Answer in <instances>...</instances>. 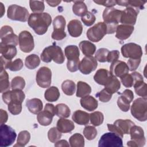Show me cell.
<instances>
[{
    "instance_id": "28",
    "label": "cell",
    "mask_w": 147,
    "mask_h": 147,
    "mask_svg": "<svg viewBox=\"0 0 147 147\" xmlns=\"http://www.w3.org/2000/svg\"><path fill=\"white\" fill-rule=\"evenodd\" d=\"M111 75L109 71L104 68H101L96 71L94 76V79L98 84L105 86Z\"/></svg>"
},
{
    "instance_id": "14",
    "label": "cell",
    "mask_w": 147,
    "mask_h": 147,
    "mask_svg": "<svg viewBox=\"0 0 147 147\" xmlns=\"http://www.w3.org/2000/svg\"><path fill=\"white\" fill-rule=\"evenodd\" d=\"M51 78L52 72L48 67H42L37 72L36 82L42 88H48L51 86Z\"/></svg>"
},
{
    "instance_id": "38",
    "label": "cell",
    "mask_w": 147,
    "mask_h": 147,
    "mask_svg": "<svg viewBox=\"0 0 147 147\" xmlns=\"http://www.w3.org/2000/svg\"><path fill=\"white\" fill-rule=\"evenodd\" d=\"M40 63L39 57L35 54L28 56L25 60V65L28 69H33L37 68Z\"/></svg>"
},
{
    "instance_id": "26",
    "label": "cell",
    "mask_w": 147,
    "mask_h": 147,
    "mask_svg": "<svg viewBox=\"0 0 147 147\" xmlns=\"http://www.w3.org/2000/svg\"><path fill=\"white\" fill-rule=\"evenodd\" d=\"M73 121L80 125H86L88 123L90 114L86 111L78 110L75 111L72 116Z\"/></svg>"
},
{
    "instance_id": "44",
    "label": "cell",
    "mask_w": 147,
    "mask_h": 147,
    "mask_svg": "<svg viewBox=\"0 0 147 147\" xmlns=\"http://www.w3.org/2000/svg\"><path fill=\"white\" fill-rule=\"evenodd\" d=\"M133 87L136 93L142 98H146L147 96V86L144 81L136 82Z\"/></svg>"
},
{
    "instance_id": "29",
    "label": "cell",
    "mask_w": 147,
    "mask_h": 147,
    "mask_svg": "<svg viewBox=\"0 0 147 147\" xmlns=\"http://www.w3.org/2000/svg\"><path fill=\"white\" fill-rule=\"evenodd\" d=\"M26 106L29 111L34 114H37L40 112L43 107L42 102L38 98H32L27 100Z\"/></svg>"
},
{
    "instance_id": "46",
    "label": "cell",
    "mask_w": 147,
    "mask_h": 147,
    "mask_svg": "<svg viewBox=\"0 0 147 147\" xmlns=\"http://www.w3.org/2000/svg\"><path fill=\"white\" fill-rule=\"evenodd\" d=\"M29 6L31 10L34 13H42L45 9L44 1H30Z\"/></svg>"
},
{
    "instance_id": "45",
    "label": "cell",
    "mask_w": 147,
    "mask_h": 147,
    "mask_svg": "<svg viewBox=\"0 0 147 147\" xmlns=\"http://www.w3.org/2000/svg\"><path fill=\"white\" fill-rule=\"evenodd\" d=\"M90 119L91 123L95 126L102 124L104 120V116L102 113L100 111H95L90 114Z\"/></svg>"
},
{
    "instance_id": "62",
    "label": "cell",
    "mask_w": 147,
    "mask_h": 147,
    "mask_svg": "<svg viewBox=\"0 0 147 147\" xmlns=\"http://www.w3.org/2000/svg\"><path fill=\"white\" fill-rule=\"evenodd\" d=\"M0 5H1V17H2L3 15V13L5 12V8L3 7V5L2 4V3L0 2Z\"/></svg>"
},
{
    "instance_id": "30",
    "label": "cell",
    "mask_w": 147,
    "mask_h": 147,
    "mask_svg": "<svg viewBox=\"0 0 147 147\" xmlns=\"http://www.w3.org/2000/svg\"><path fill=\"white\" fill-rule=\"evenodd\" d=\"M54 115L55 114L52 113L44 109L43 111H41L38 113L37 119L41 125L48 126L52 123Z\"/></svg>"
},
{
    "instance_id": "48",
    "label": "cell",
    "mask_w": 147,
    "mask_h": 147,
    "mask_svg": "<svg viewBox=\"0 0 147 147\" xmlns=\"http://www.w3.org/2000/svg\"><path fill=\"white\" fill-rule=\"evenodd\" d=\"M61 137V133L57 129V127H53L51 128L48 132V138L51 142H56Z\"/></svg>"
},
{
    "instance_id": "20",
    "label": "cell",
    "mask_w": 147,
    "mask_h": 147,
    "mask_svg": "<svg viewBox=\"0 0 147 147\" xmlns=\"http://www.w3.org/2000/svg\"><path fill=\"white\" fill-rule=\"evenodd\" d=\"M129 68L127 64L122 61L116 60L111 63L110 66V74L116 77H121L129 72Z\"/></svg>"
},
{
    "instance_id": "16",
    "label": "cell",
    "mask_w": 147,
    "mask_h": 147,
    "mask_svg": "<svg viewBox=\"0 0 147 147\" xmlns=\"http://www.w3.org/2000/svg\"><path fill=\"white\" fill-rule=\"evenodd\" d=\"M97 66V60L94 57L92 56H85L79 63V69L83 74L88 75L95 71Z\"/></svg>"
},
{
    "instance_id": "32",
    "label": "cell",
    "mask_w": 147,
    "mask_h": 147,
    "mask_svg": "<svg viewBox=\"0 0 147 147\" xmlns=\"http://www.w3.org/2000/svg\"><path fill=\"white\" fill-rule=\"evenodd\" d=\"M79 46L82 53L86 56H92L96 51L95 45L91 42L87 40L81 41L79 43Z\"/></svg>"
},
{
    "instance_id": "6",
    "label": "cell",
    "mask_w": 147,
    "mask_h": 147,
    "mask_svg": "<svg viewBox=\"0 0 147 147\" xmlns=\"http://www.w3.org/2000/svg\"><path fill=\"white\" fill-rule=\"evenodd\" d=\"M131 140L127 141V145L131 147H141L144 146L146 142L144 131L140 126L133 125L129 130Z\"/></svg>"
},
{
    "instance_id": "22",
    "label": "cell",
    "mask_w": 147,
    "mask_h": 147,
    "mask_svg": "<svg viewBox=\"0 0 147 147\" xmlns=\"http://www.w3.org/2000/svg\"><path fill=\"white\" fill-rule=\"evenodd\" d=\"M134 30V26L121 24L117 26L115 37L120 40H124L128 38Z\"/></svg>"
},
{
    "instance_id": "12",
    "label": "cell",
    "mask_w": 147,
    "mask_h": 147,
    "mask_svg": "<svg viewBox=\"0 0 147 147\" xmlns=\"http://www.w3.org/2000/svg\"><path fill=\"white\" fill-rule=\"evenodd\" d=\"M19 46L21 51L25 53L31 52L34 47L33 37L32 34L26 30L22 31L18 36Z\"/></svg>"
},
{
    "instance_id": "50",
    "label": "cell",
    "mask_w": 147,
    "mask_h": 147,
    "mask_svg": "<svg viewBox=\"0 0 147 147\" xmlns=\"http://www.w3.org/2000/svg\"><path fill=\"white\" fill-rule=\"evenodd\" d=\"M109 52L110 51L106 48H99L95 53V58L100 63L106 62L107 61V57Z\"/></svg>"
},
{
    "instance_id": "60",
    "label": "cell",
    "mask_w": 147,
    "mask_h": 147,
    "mask_svg": "<svg viewBox=\"0 0 147 147\" xmlns=\"http://www.w3.org/2000/svg\"><path fill=\"white\" fill-rule=\"evenodd\" d=\"M69 145L68 142L65 140H61L60 141H57L55 144V146H69Z\"/></svg>"
},
{
    "instance_id": "56",
    "label": "cell",
    "mask_w": 147,
    "mask_h": 147,
    "mask_svg": "<svg viewBox=\"0 0 147 147\" xmlns=\"http://www.w3.org/2000/svg\"><path fill=\"white\" fill-rule=\"evenodd\" d=\"M119 57V52L118 50H113L109 52L107 61L109 63H113L114 61L118 60Z\"/></svg>"
},
{
    "instance_id": "7",
    "label": "cell",
    "mask_w": 147,
    "mask_h": 147,
    "mask_svg": "<svg viewBox=\"0 0 147 147\" xmlns=\"http://www.w3.org/2000/svg\"><path fill=\"white\" fill-rule=\"evenodd\" d=\"M7 16L11 20L26 22L28 20L29 13L25 7L14 4L8 7Z\"/></svg>"
},
{
    "instance_id": "17",
    "label": "cell",
    "mask_w": 147,
    "mask_h": 147,
    "mask_svg": "<svg viewBox=\"0 0 147 147\" xmlns=\"http://www.w3.org/2000/svg\"><path fill=\"white\" fill-rule=\"evenodd\" d=\"M134 98V94L131 90L126 89L124 90L117 100L118 107L124 112L127 111L130 109V104Z\"/></svg>"
},
{
    "instance_id": "58",
    "label": "cell",
    "mask_w": 147,
    "mask_h": 147,
    "mask_svg": "<svg viewBox=\"0 0 147 147\" xmlns=\"http://www.w3.org/2000/svg\"><path fill=\"white\" fill-rule=\"evenodd\" d=\"M66 37V33L64 32L53 31L52 33V38L55 40H61Z\"/></svg>"
},
{
    "instance_id": "13",
    "label": "cell",
    "mask_w": 147,
    "mask_h": 147,
    "mask_svg": "<svg viewBox=\"0 0 147 147\" xmlns=\"http://www.w3.org/2000/svg\"><path fill=\"white\" fill-rule=\"evenodd\" d=\"M1 42L5 44L16 46L19 43L18 36L14 33L12 28L8 25L3 26L0 30Z\"/></svg>"
},
{
    "instance_id": "53",
    "label": "cell",
    "mask_w": 147,
    "mask_h": 147,
    "mask_svg": "<svg viewBox=\"0 0 147 147\" xmlns=\"http://www.w3.org/2000/svg\"><path fill=\"white\" fill-rule=\"evenodd\" d=\"M122 84L127 88L131 87L134 84V80L131 74H126L120 77Z\"/></svg>"
},
{
    "instance_id": "23",
    "label": "cell",
    "mask_w": 147,
    "mask_h": 147,
    "mask_svg": "<svg viewBox=\"0 0 147 147\" xmlns=\"http://www.w3.org/2000/svg\"><path fill=\"white\" fill-rule=\"evenodd\" d=\"M67 28L69 35L73 37H79L83 32L82 24L78 20L70 21L67 25Z\"/></svg>"
},
{
    "instance_id": "51",
    "label": "cell",
    "mask_w": 147,
    "mask_h": 147,
    "mask_svg": "<svg viewBox=\"0 0 147 147\" xmlns=\"http://www.w3.org/2000/svg\"><path fill=\"white\" fill-rule=\"evenodd\" d=\"M8 110L13 115H18L21 112L22 103L19 102H11L8 104Z\"/></svg>"
},
{
    "instance_id": "59",
    "label": "cell",
    "mask_w": 147,
    "mask_h": 147,
    "mask_svg": "<svg viewBox=\"0 0 147 147\" xmlns=\"http://www.w3.org/2000/svg\"><path fill=\"white\" fill-rule=\"evenodd\" d=\"M0 114H1V125L5 123L8 119V115L6 111L3 109L0 110Z\"/></svg>"
},
{
    "instance_id": "5",
    "label": "cell",
    "mask_w": 147,
    "mask_h": 147,
    "mask_svg": "<svg viewBox=\"0 0 147 147\" xmlns=\"http://www.w3.org/2000/svg\"><path fill=\"white\" fill-rule=\"evenodd\" d=\"M134 123L130 119H117L113 124H107L108 130L117 134L121 138H123V134H129V130Z\"/></svg>"
},
{
    "instance_id": "37",
    "label": "cell",
    "mask_w": 147,
    "mask_h": 147,
    "mask_svg": "<svg viewBox=\"0 0 147 147\" xmlns=\"http://www.w3.org/2000/svg\"><path fill=\"white\" fill-rule=\"evenodd\" d=\"M0 87L1 92H5L10 89L9 75L5 69H1L0 73Z\"/></svg>"
},
{
    "instance_id": "43",
    "label": "cell",
    "mask_w": 147,
    "mask_h": 147,
    "mask_svg": "<svg viewBox=\"0 0 147 147\" xmlns=\"http://www.w3.org/2000/svg\"><path fill=\"white\" fill-rule=\"evenodd\" d=\"M66 21L63 16H56L53 21V31L64 32Z\"/></svg>"
},
{
    "instance_id": "4",
    "label": "cell",
    "mask_w": 147,
    "mask_h": 147,
    "mask_svg": "<svg viewBox=\"0 0 147 147\" xmlns=\"http://www.w3.org/2000/svg\"><path fill=\"white\" fill-rule=\"evenodd\" d=\"M131 113L133 117L140 121L147 119V99L138 98L133 101L131 106Z\"/></svg>"
},
{
    "instance_id": "8",
    "label": "cell",
    "mask_w": 147,
    "mask_h": 147,
    "mask_svg": "<svg viewBox=\"0 0 147 147\" xmlns=\"http://www.w3.org/2000/svg\"><path fill=\"white\" fill-rule=\"evenodd\" d=\"M17 134L15 130L10 126L1 124L0 126V146L6 147L11 145L14 141Z\"/></svg>"
},
{
    "instance_id": "52",
    "label": "cell",
    "mask_w": 147,
    "mask_h": 147,
    "mask_svg": "<svg viewBox=\"0 0 147 147\" xmlns=\"http://www.w3.org/2000/svg\"><path fill=\"white\" fill-rule=\"evenodd\" d=\"M81 20L85 25L90 26L95 22L96 17L92 13L88 11L83 17H82Z\"/></svg>"
},
{
    "instance_id": "42",
    "label": "cell",
    "mask_w": 147,
    "mask_h": 147,
    "mask_svg": "<svg viewBox=\"0 0 147 147\" xmlns=\"http://www.w3.org/2000/svg\"><path fill=\"white\" fill-rule=\"evenodd\" d=\"M30 134L27 130H23L20 132L18 136L17 144L14 146H25L29 141Z\"/></svg>"
},
{
    "instance_id": "35",
    "label": "cell",
    "mask_w": 147,
    "mask_h": 147,
    "mask_svg": "<svg viewBox=\"0 0 147 147\" xmlns=\"http://www.w3.org/2000/svg\"><path fill=\"white\" fill-rule=\"evenodd\" d=\"M91 92V88L87 83L79 81L77 83L76 96L83 98L84 96L89 95Z\"/></svg>"
},
{
    "instance_id": "36",
    "label": "cell",
    "mask_w": 147,
    "mask_h": 147,
    "mask_svg": "<svg viewBox=\"0 0 147 147\" xmlns=\"http://www.w3.org/2000/svg\"><path fill=\"white\" fill-rule=\"evenodd\" d=\"M44 97L48 102H53L57 100L60 97V92L59 89L55 86H51L49 87L45 91Z\"/></svg>"
},
{
    "instance_id": "10",
    "label": "cell",
    "mask_w": 147,
    "mask_h": 147,
    "mask_svg": "<svg viewBox=\"0 0 147 147\" xmlns=\"http://www.w3.org/2000/svg\"><path fill=\"white\" fill-rule=\"evenodd\" d=\"M123 146L122 138L114 133H106L102 135L99 141V147L119 146Z\"/></svg>"
},
{
    "instance_id": "24",
    "label": "cell",
    "mask_w": 147,
    "mask_h": 147,
    "mask_svg": "<svg viewBox=\"0 0 147 147\" xmlns=\"http://www.w3.org/2000/svg\"><path fill=\"white\" fill-rule=\"evenodd\" d=\"M0 53L5 59L11 60L17 54V49L14 45L5 44L1 42L0 44Z\"/></svg>"
},
{
    "instance_id": "41",
    "label": "cell",
    "mask_w": 147,
    "mask_h": 147,
    "mask_svg": "<svg viewBox=\"0 0 147 147\" xmlns=\"http://www.w3.org/2000/svg\"><path fill=\"white\" fill-rule=\"evenodd\" d=\"M69 145L71 147H83L84 139L83 136L79 133H75L69 139Z\"/></svg>"
},
{
    "instance_id": "21",
    "label": "cell",
    "mask_w": 147,
    "mask_h": 147,
    "mask_svg": "<svg viewBox=\"0 0 147 147\" xmlns=\"http://www.w3.org/2000/svg\"><path fill=\"white\" fill-rule=\"evenodd\" d=\"M1 69H9L11 71H18L22 69L24 64L21 59H17L13 61L11 60L5 59L3 56H1Z\"/></svg>"
},
{
    "instance_id": "27",
    "label": "cell",
    "mask_w": 147,
    "mask_h": 147,
    "mask_svg": "<svg viewBox=\"0 0 147 147\" xmlns=\"http://www.w3.org/2000/svg\"><path fill=\"white\" fill-rule=\"evenodd\" d=\"M56 127L61 133H66L72 131L75 128V125L72 121L61 118L57 122Z\"/></svg>"
},
{
    "instance_id": "11",
    "label": "cell",
    "mask_w": 147,
    "mask_h": 147,
    "mask_svg": "<svg viewBox=\"0 0 147 147\" xmlns=\"http://www.w3.org/2000/svg\"><path fill=\"white\" fill-rule=\"evenodd\" d=\"M121 53L124 57L129 59H141L142 56V51L141 46L133 42L123 45L121 47Z\"/></svg>"
},
{
    "instance_id": "61",
    "label": "cell",
    "mask_w": 147,
    "mask_h": 147,
    "mask_svg": "<svg viewBox=\"0 0 147 147\" xmlns=\"http://www.w3.org/2000/svg\"><path fill=\"white\" fill-rule=\"evenodd\" d=\"M47 3L52 7H55L57 6L61 3V1H47Z\"/></svg>"
},
{
    "instance_id": "3",
    "label": "cell",
    "mask_w": 147,
    "mask_h": 147,
    "mask_svg": "<svg viewBox=\"0 0 147 147\" xmlns=\"http://www.w3.org/2000/svg\"><path fill=\"white\" fill-rule=\"evenodd\" d=\"M64 52L68 60L67 63L68 70L71 72H76L79 69L80 63V52L78 47L76 45H68L65 48Z\"/></svg>"
},
{
    "instance_id": "57",
    "label": "cell",
    "mask_w": 147,
    "mask_h": 147,
    "mask_svg": "<svg viewBox=\"0 0 147 147\" xmlns=\"http://www.w3.org/2000/svg\"><path fill=\"white\" fill-rule=\"evenodd\" d=\"M94 2L98 5L106 6V7H112L117 4L115 1H94Z\"/></svg>"
},
{
    "instance_id": "25",
    "label": "cell",
    "mask_w": 147,
    "mask_h": 147,
    "mask_svg": "<svg viewBox=\"0 0 147 147\" xmlns=\"http://www.w3.org/2000/svg\"><path fill=\"white\" fill-rule=\"evenodd\" d=\"M80 102L82 107L89 111L95 110L98 106L97 100L90 95H87L82 98Z\"/></svg>"
},
{
    "instance_id": "1",
    "label": "cell",
    "mask_w": 147,
    "mask_h": 147,
    "mask_svg": "<svg viewBox=\"0 0 147 147\" xmlns=\"http://www.w3.org/2000/svg\"><path fill=\"white\" fill-rule=\"evenodd\" d=\"M52 22V18L48 13H32L28 18L29 26L38 35L45 34Z\"/></svg>"
},
{
    "instance_id": "54",
    "label": "cell",
    "mask_w": 147,
    "mask_h": 147,
    "mask_svg": "<svg viewBox=\"0 0 147 147\" xmlns=\"http://www.w3.org/2000/svg\"><path fill=\"white\" fill-rule=\"evenodd\" d=\"M96 96L101 102H107L111 99L112 94L109 92L105 88H103L98 93H97L96 94Z\"/></svg>"
},
{
    "instance_id": "49",
    "label": "cell",
    "mask_w": 147,
    "mask_h": 147,
    "mask_svg": "<svg viewBox=\"0 0 147 147\" xmlns=\"http://www.w3.org/2000/svg\"><path fill=\"white\" fill-rule=\"evenodd\" d=\"M83 134L88 140H94L97 135V130L96 128L92 126H87L84 128Z\"/></svg>"
},
{
    "instance_id": "2",
    "label": "cell",
    "mask_w": 147,
    "mask_h": 147,
    "mask_svg": "<svg viewBox=\"0 0 147 147\" xmlns=\"http://www.w3.org/2000/svg\"><path fill=\"white\" fill-rule=\"evenodd\" d=\"M41 59L45 63H49L53 60L57 64H62L64 61L65 57L61 48L53 45L44 48L41 54Z\"/></svg>"
},
{
    "instance_id": "47",
    "label": "cell",
    "mask_w": 147,
    "mask_h": 147,
    "mask_svg": "<svg viewBox=\"0 0 147 147\" xmlns=\"http://www.w3.org/2000/svg\"><path fill=\"white\" fill-rule=\"evenodd\" d=\"M25 86V81L21 76L14 78L11 82V88L12 90H21L24 88Z\"/></svg>"
},
{
    "instance_id": "15",
    "label": "cell",
    "mask_w": 147,
    "mask_h": 147,
    "mask_svg": "<svg viewBox=\"0 0 147 147\" xmlns=\"http://www.w3.org/2000/svg\"><path fill=\"white\" fill-rule=\"evenodd\" d=\"M122 10H118L114 7H106L102 14L103 20L105 24H118L120 22Z\"/></svg>"
},
{
    "instance_id": "18",
    "label": "cell",
    "mask_w": 147,
    "mask_h": 147,
    "mask_svg": "<svg viewBox=\"0 0 147 147\" xmlns=\"http://www.w3.org/2000/svg\"><path fill=\"white\" fill-rule=\"evenodd\" d=\"M139 11L136 9L127 7L126 9L122 11L120 22L123 25L133 26L136 22L137 17Z\"/></svg>"
},
{
    "instance_id": "33",
    "label": "cell",
    "mask_w": 147,
    "mask_h": 147,
    "mask_svg": "<svg viewBox=\"0 0 147 147\" xmlns=\"http://www.w3.org/2000/svg\"><path fill=\"white\" fill-rule=\"evenodd\" d=\"M116 3L118 5L131 7L134 9H136L138 10L144 9V5L146 2L145 1H115Z\"/></svg>"
},
{
    "instance_id": "40",
    "label": "cell",
    "mask_w": 147,
    "mask_h": 147,
    "mask_svg": "<svg viewBox=\"0 0 147 147\" xmlns=\"http://www.w3.org/2000/svg\"><path fill=\"white\" fill-rule=\"evenodd\" d=\"M56 115L60 118H68L71 114V110L68 106L64 103L57 104L56 107Z\"/></svg>"
},
{
    "instance_id": "55",
    "label": "cell",
    "mask_w": 147,
    "mask_h": 147,
    "mask_svg": "<svg viewBox=\"0 0 147 147\" xmlns=\"http://www.w3.org/2000/svg\"><path fill=\"white\" fill-rule=\"evenodd\" d=\"M141 63V59H129L127 60V65L129 68V70L130 71H135L139 67L140 64Z\"/></svg>"
},
{
    "instance_id": "39",
    "label": "cell",
    "mask_w": 147,
    "mask_h": 147,
    "mask_svg": "<svg viewBox=\"0 0 147 147\" xmlns=\"http://www.w3.org/2000/svg\"><path fill=\"white\" fill-rule=\"evenodd\" d=\"M61 89L67 95H72L76 90V85L71 80H65L61 84Z\"/></svg>"
},
{
    "instance_id": "34",
    "label": "cell",
    "mask_w": 147,
    "mask_h": 147,
    "mask_svg": "<svg viewBox=\"0 0 147 147\" xmlns=\"http://www.w3.org/2000/svg\"><path fill=\"white\" fill-rule=\"evenodd\" d=\"M72 11L76 16L83 17L88 11L87 7L84 1H74Z\"/></svg>"
},
{
    "instance_id": "31",
    "label": "cell",
    "mask_w": 147,
    "mask_h": 147,
    "mask_svg": "<svg viewBox=\"0 0 147 147\" xmlns=\"http://www.w3.org/2000/svg\"><path fill=\"white\" fill-rule=\"evenodd\" d=\"M121 87V83L117 78L111 75L107 83L105 85V88L110 94L117 92Z\"/></svg>"
},
{
    "instance_id": "9",
    "label": "cell",
    "mask_w": 147,
    "mask_h": 147,
    "mask_svg": "<svg viewBox=\"0 0 147 147\" xmlns=\"http://www.w3.org/2000/svg\"><path fill=\"white\" fill-rule=\"evenodd\" d=\"M107 34V26L104 22H99L87 31V38L92 42H98Z\"/></svg>"
},
{
    "instance_id": "19",
    "label": "cell",
    "mask_w": 147,
    "mask_h": 147,
    "mask_svg": "<svg viewBox=\"0 0 147 147\" xmlns=\"http://www.w3.org/2000/svg\"><path fill=\"white\" fill-rule=\"evenodd\" d=\"M25 98V95L21 90H8L2 94V99L7 105L11 102H19L22 103Z\"/></svg>"
}]
</instances>
